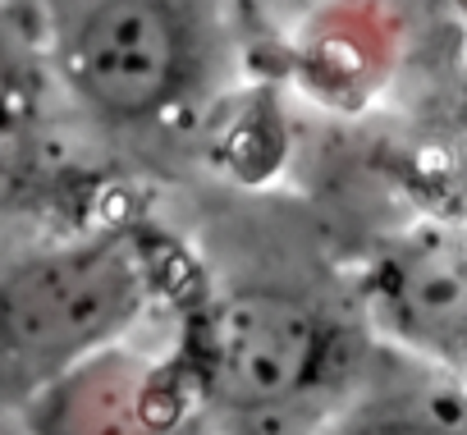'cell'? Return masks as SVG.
Returning <instances> with one entry per match:
<instances>
[{
  "instance_id": "5b68a950",
  "label": "cell",
  "mask_w": 467,
  "mask_h": 435,
  "mask_svg": "<svg viewBox=\"0 0 467 435\" xmlns=\"http://www.w3.org/2000/svg\"><path fill=\"white\" fill-rule=\"evenodd\" d=\"M24 435H206V412L174 353L115 344L19 408Z\"/></svg>"
},
{
  "instance_id": "3957f363",
  "label": "cell",
  "mask_w": 467,
  "mask_h": 435,
  "mask_svg": "<svg viewBox=\"0 0 467 435\" xmlns=\"http://www.w3.org/2000/svg\"><path fill=\"white\" fill-rule=\"evenodd\" d=\"M188 266L192 257L138 211L0 243V408L19 412L65 371L129 344Z\"/></svg>"
},
{
  "instance_id": "6da1fadb",
  "label": "cell",
  "mask_w": 467,
  "mask_h": 435,
  "mask_svg": "<svg viewBox=\"0 0 467 435\" xmlns=\"http://www.w3.org/2000/svg\"><path fill=\"white\" fill-rule=\"evenodd\" d=\"M170 344L220 435H321L358 394L367 335L344 298L298 275L211 280L202 262L170 298Z\"/></svg>"
},
{
  "instance_id": "7a4b0ae2",
  "label": "cell",
  "mask_w": 467,
  "mask_h": 435,
  "mask_svg": "<svg viewBox=\"0 0 467 435\" xmlns=\"http://www.w3.org/2000/svg\"><path fill=\"white\" fill-rule=\"evenodd\" d=\"M56 83L106 151L206 138L239 83V0H33Z\"/></svg>"
},
{
  "instance_id": "277c9868",
  "label": "cell",
  "mask_w": 467,
  "mask_h": 435,
  "mask_svg": "<svg viewBox=\"0 0 467 435\" xmlns=\"http://www.w3.org/2000/svg\"><path fill=\"white\" fill-rule=\"evenodd\" d=\"M33 0H0V243L97 221L101 179L74 147Z\"/></svg>"
},
{
  "instance_id": "8992f818",
  "label": "cell",
  "mask_w": 467,
  "mask_h": 435,
  "mask_svg": "<svg viewBox=\"0 0 467 435\" xmlns=\"http://www.w3.org/2000/svg\"><path fill=\"white\" fill-rule=\"evenodd\" d=\"M321 435H467V412L421 394H389L371 403L353 399Z\"/></svg>"
}]
</instances>
